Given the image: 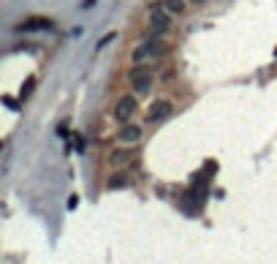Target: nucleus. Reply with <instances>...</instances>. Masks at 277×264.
Listing matches in <instances>:
<instances>
[{
	"instance_id": "13",
	"label": "nucleus",
	"mask_w": 277,
	"mask_h": 264,
	"mask_svg": "<svg viewBox=\"0 0 277 264\" xmlns=\"http://www.w3.org/2000/svg\"><path fill=\"white\" fill-rule=\"evenodd\" d=\"M92 3H95V0H82V8H90Z\"/></svg>"
},
{
	"instance_id": "4",
	"label": "nucleus",
	"mask_w": 277,
	"mask_h": 264,
	"mask_svg": "<svg viewBox=\"0 0 277 264\" xmlns=\"http://www.w3.org/2000/svg\"><path fill=\"white\" fill-rule=\"evenodd\" d=\"M174 112V104L169 101V98H155L153 104L147 106V115H144V120H147V125H155V123H163V120L169 117Z\"/></svg>"
},
{
	"instance_id": "10",
	"label": "nucleus",
	"mask_w": 277,
	"mask_h": 264,
	"mask_svg": "<svg viewBox=\"0 0 277 264\" xmlns=\"http://www.w3.org/2000/svg\"><path fill=\"white\" fill-rule=\"evenodd\" d=\"M128 161H131V150H111L109 153V164L111 166H123V164H128Z\"/></svg>"
},
{
	"instance_id": "14",
	"label": "nucleus",
	"mask_w": 277,
	"mask_h": 264,
	"mask_svg": "<svg viewBox=\"0 0 277 264\" xmlns=\"http://www.w3.org/2000/svg\"><path fill=\"white\" fill-rule=\"evenodd\" d=\"M275 57H277V52H275Z\"/></svg>"
},
{
	"instance_id": "9",
	"label": "nucleus",
	"mask_w": 277,
	"mask_h": 264,
	"mask_svg": "<svg viewBox=\"0 0 277 264\" xmlns=\"http://www.w3.org/2000/svg\"><path fill=\"white\" fill-rule=\"evenodd\" d=\"M163 8H166L171 16H182L185 14V8H187V3L185 0H163Z\"/></svg>"
},
{
	"instance_id": "2",
	"label": "nucleus",
	"mask_w": 277,
	"mask_h": 264,
	"mask_svg": "<svg viewBox=\"0 0 277 264\" xmlns=\"http://www.w3.org/2000/svg\"><path fill=\"white\" fill-rule=\"evenodd\" d=\"M147 22H150V33H147V38H150V35H158V38H163V35L171 30L174 16L169 14L166 8H163V3H155V6H150Z\"/></svg>"
},
{
	"instance_id": "5",
	"label": "nucleus",
	"mask_w": 277,
	"mask_h": 264,
	"mask_svg": "<svg viewBox=\"0 0 277 264\" xmlns=\"http://www.w3.org/2000/svg\"><path fill=\"white\" fill-rule=\"evenodd\" d=\"M136 109H138L136 98H133V96H123V98H117V104H114V112H111V117L117 120L120 125H128V123H131V117L136 115Z\"/></svg>"
},
{
	"instance_id": "1",
	"label": "nucleus",
	"mask_w": 277,
	"mask_h": 264,
	"mask_svg": "<svg viewBox=\"0 0 277 264\" xmlns=\"http://www.w3.org/2000/svg\"><path fill=\"white\" fill-rule=\"evenodd\" d=\"M166 52H169L166 41H163V38H158V35H150V38H144V41H141L131 52V63H133V66H144V63H150V60L163 57Z\"/></svg>"
},
{
	"instance_id": "3",
	"label": "nucleus",
	"mask_w": 277,
	"mask_h": 264,
	"mask_svg": "<svg viewBox=\"0 0 277 264\" xmlns=\"http://www.w3.org/2000/svg\"><path fill=\"white\" fill-rule=\"evenodd\" d=\"M128 82H131V90L136 96H150L153 93V71L144 68V66H133L128 71Z\"/></svg>"
},
{
	"instance_id": "7",
	"label": "nucleus",
	"mask_w": 277,
	"mask_h": 264,
	"mask_svg": "<svg viewBox=\"0 0 277 264\" xmlns=\"http://www.w3.org/2000/svg\"><path fill=\"white\" fill-rule=\"evenodd\" d=\"M52 28H55V22L46 19V16H30V19H25V22H19V25H16V30H19V33H33V30H52Z\"/></svg>"
},
{
	"instance_id": "8",
	"label": "nucleus",
	"mask_w": 277,
	"mask_h": 264,
	"mask_svg": "<svg viewBox=\"0 0 277 264\" xmlns=\"http://www.w3.org/2000/svg\"><path fill=\"white\" fill-rule=\"evenodd\" d=\"M131 174L128 172H114L109 177V180H106V191H123V188H131Z\"/></svg>"
},
{
	"instance_id": "11",
	"label": "nucleus",
	"mask_w": 277,
	"mask_h": 264,
	"mask_svg": "<svg viewBox=\"0 0 277 264\" xmlns=\"http://www.w3.org/2000/svg\"><path fill=\"white\" fill-rule=\"evenodd\" d=\"M33 87H35V77H28V79H25V84H22V93H19V96L28 98L30 93H33Z\"/></svg>"
},
{
	"instance_id": "12",
	"label": "nucleus",
	"mask_w": 277,
	"mask_h": 264,
	"mask_svg": "<svg viewBox=\"0 0 277 264\" xmlns=\"http://www.w3.org/2000/svg\"><path fill=\"white\" fill-rule=\"evenodd\" d=\"M109 41H114V33L104 35V38H101V41H98V49H101V47H106V44H109Z\"/></svg>"
},
{
	"instance_id": "6",
	"label": "nucleus",
	"mask_w": 277,
	"mask_h": 264,
	"mask_svg": "<svg viewBox=\"0 0 277 264\" xmlns=\"http://www.w3.org/2000/svg\"><path fill=\"white\" fill-rule=\"evenodd\" d=\"M114 139H117L123 147L138 145V139H141V128H138V125H133V123H128V125H123V128L117 131V136H114Z\"/></svg>"
}]
</instances>
